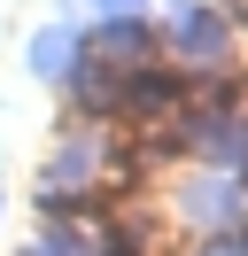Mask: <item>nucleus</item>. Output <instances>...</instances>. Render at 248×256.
I'll return each instance as SVG.
<instances>
[{
	"label": "nucleus",
	"instance_id": "nucleus-4",
	"mask_svg": "<svg viewBox=\"0 0 248 256\" xmlns=\"http://www.w3.org/2000/svg\"><path fill=\"white\" fill-rule=\"evenodd\" d=\"M178 101H186L178 70H124V86H116V109L124 116H163V109H178Z\"/></svg>",
	"mask_w": 248,
	"mask_h": 256
},
{
	"label": "nucleus",
	"instance_id": "nucleus-6",
	"mask_svg": "<svg viewBox=\"0 0 248 256\" xmlns=\"http://www.w3.org/2000/svg\"><path fill=\"white\" fill-rule=\"evenodd\" d=\"M148 47H155V32H148V24H140V16H124V24H101V32L86 39V54H101L108 70H124V62H140V54H148Z\"/></svg>",
	"mask_w": 248,
	"mask_h": 256
},
{
	"label": "nucleus",
	"instance_id": "nucleus-2",
	"mask_svg": "<svg viewBox=\"0 0 248 256\" xmlns=\"http://www.w3.org/2000/svg\"><path fill=\"white\" fill-rule=\"evenodd\" d=\"M178 218L194 225L202 240H210V233H232V225H248V178H232V171H202V178H186V186H178Z\"/></svg>",
	"mask_w": 248,
	"mask_h": 256
},
{
	"label": "nucleus",
	"instance_id": "nucleus-5",
	"mask_svg": "<svg viewBox=\"0 0 248 256\" xmlns=\"http://www.w3.org/2000/svg\"><path fill=\"white\" fill-rule=\"evenodd\" d=\"M86 62V32H70V24H46L39 39H31V78L46 86H70V70Z\"/></svg>",
	"mask_w": 248,
	"mask_h": 256
},
{
	"label": "nucleus",
	"instance_id": "nucleus-1",
	"mask_svg": "<svg viewBox=\"0 0 248 256\" xmlns=\"http://www.w3.org/2000/svg\"><path fill=\"white\" fill-rule=\"evenodd\" d=\"M93 178H101V140L78 132V140H62L54 156H46V171H39V210H46V218H70V210L86 202Z\"/></svg>",
	"mask_w": 248,
	"mask_h": 256
},
{
	"label": "nucleus",
	"instance_id": "nucleus-7",
	"mask_svg": "<svg viewBox=\"0 0 248 256\" xmlns=\"http://www.w3.org/2000/svg\"><path fill=\"white\" fill-rule=\"evenodd\" d=\"M31 256H101V218H46Z\"/></svg>",
	"mask_w": 248,
	"mask_h": 256
},
{
	"label": "nucleus",
	"instance_id": "nucleus-3",
	"mask_svg": "<svg viewBox=\"0 0 248 256\" xmlns=\"http://www.w3.org/2000/svg\"><path fill=\"white\" fill-rule=\"evenodd\" d=\"M170 54L178 62H194V70H225L232 62V32H225V16L217 8H194V0H178L170 8Z\"/></svg>",
	"mask_w": 248,
	"mask_h": 256
},
{
	"label": "nucleus",
	"instance_id": "nucleus-9",
	"mask_svg": "<svg viewBox=\"0 0 248 256\" xmlns=\"http://www.w3.org/2000/svg\"><path fill=\"white\" fill-rule=\"evenodd\" d=\"M101 256H140V233L132 225H101Z\"/></svg>",
	"mask_w": 248,
	"mask_h": 256
},
{
	"label": "nucleus",
	"instance_id": "nucleus-8",
	"mask_svg": "<svg viewBox=\"0 0 248 256\" xmlns=\"http://www.w3.org/2000/svg\"><path fill=\"white\" fill-rule=\"evenodd\" d=\"M194 256H248V225H232V233H210V240H194Z\"/></svg>",
	"mask_w": 248,
	"mask_h": 256
}]
</instances>
